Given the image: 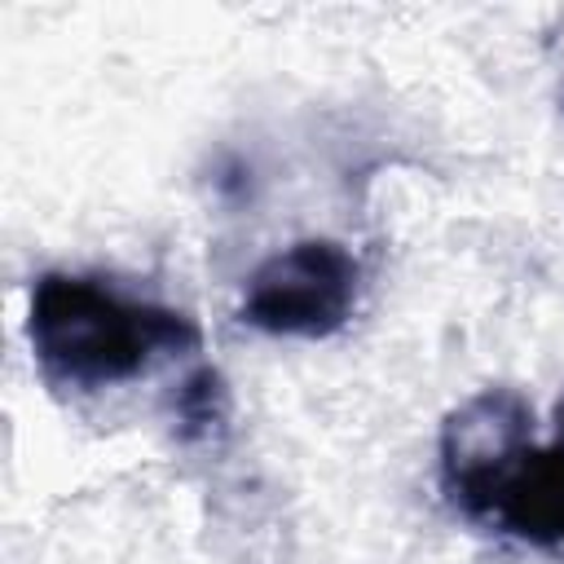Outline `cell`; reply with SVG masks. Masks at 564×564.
<instances>
[{
  "instance_id": "6",
  "label": "cell",
  "mask_w": 564,
  "mask_h": 564,
  "mask_svg": "<svg viewBox=\"0 0 564 564\" xmlns=\"http://www.w3.org/2000/svg\"><path fill=\"white\" fill-rule=\"evenodd\" d=\"M560 427H564V405H560Z\"/></svg>"
},
{
  "instance_id": "2",
  "label": "cell",
  "mask_w": 564,
  "mask_h": 564,
  "mask_svg": "<svg viewBox=\"0 0 564 564\" xmlns=\"http://www.w3.org/2000/svg\"><path fill=\"white\" fill-rule=\"evenodd\" d=\"M361 295V264L330 238H304L269 256L242 295V322L264 335L326 339L335 335Z\"/></svg>"
},
{
  "instance_id": "5",
  "label": "cell",
  "mask_w": 564,
  "mask_h": 564,
  "mask_svg": "<svg viewBox=\"0 0 564 564\" xmlns=\"http://www.w3.org/2000/svg\"><path fill=\"white\" fill-rule=\"evenodd\" d=\"M229 419V388L220 379V370L203 366L194 370L181 392H176V423H181V436L198 441V436H212L216 427H225Z\"/></svg>"
},
{
  "instance_id": "4",
  "label": "cell",
  "mask_w": 564,
  "mask_h": 564,
  "mask_svg": "<svg viewBox=\"0 0 564 564\" xmlns=\"http://www.w3.org/2000/svg\"><path fill=\"white\" fill-rule=\"evenodd\" d=\"M533 441V410L516 388H485L471 401H463L445 427H441V485L445 494L480 471H489L498 458Z\"/></svg>"
},
{
  "instance_id": "3",
  "label": "cell",
  "mask_w": 564,
  "mask_h": 564,
  "mask_svg": "<svg viewBox=\"0 0 564 564\" xmlns=\"http://www.w3.org/2000/svg\"><path fill=\"white\" fill-rule=\"evenodd\" d=\"M449 502L511 538L564 551V445L524 441L489 471L449 489Z\"/></svg>"
},
{
  "instance_id": "1",
  "label": "cell",
  "mask_w": 564,
  "mask_h": 564,
  "mask_svg": "<svg viewBox=\"0 0 564 564\" xmlns=\"http://www.w3.org/2000/svg\"><path fill=\"white\" fill-rule=\"evenodd\" d=\"M26 339L40 366L75 388H106L150 361L198 344V326L163 304L128 300L79 273H44L31 286Z\"/></svg>"
}]
</instances>
